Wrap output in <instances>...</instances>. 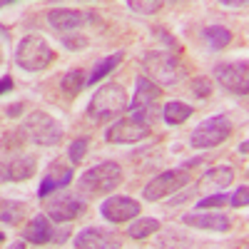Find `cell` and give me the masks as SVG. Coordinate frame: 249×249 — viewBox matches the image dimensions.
<instances>
[{
    "label": "cell",
    "mask_w": 249,
    "mask_h": 249,
    "mask_svg": "<svg viewBox=\"0 0 249 249\" xmlns=\"http://www.w3.org/2000/svg\"><path fill=\"white\" fill-rule=\"evenodd\" d=\"M127 92H124L122 85H117V82H110V85H102L92 100L88 102V117L92 122H107V120H115L120 117L124 110H127Z\"/></svg>",
    "instance_id": "cell-1"
},
{
    "label": "cell",
    "mask_w": 249,
    "mask_h": 249,
    "mask_svg": "<svg viewBox=\"0 0 249 249\" xmlns=\"http://www.w3.org/2000/svg\"><path fill=\"white\" fill-rule=\"evenodd\" d=\"M53 57H55L53 48L48 45V40L40 37V35H25L23 40H20L18 50H15V62L25 72H40V70H45L50 62H53Z\"/></svg>",
    "instance_id": "cell-2"
},
{
    "label": "cell",
    "mask_w": 249,
    "mask_h": 249,
    "mask_svg": "<svg viewBox=\"0 0 249 249\" xmlns=\"http://www.w3.org/2000/svg\"><path fill=\"white\" fill-rule=\"evenodd\" d=\"M122 182V167L117 162H100L80 175V190L88 195H110Z\"/></svg>",
    "instance_id": "cell-3"
},
{
    "label": "cell",
    "mask_w": 249,
    "mask_h": 249,
    "mask_svg": "<svg viewBox=\"0 0 249 249\" xmlns=\"http://www.w3.org/2000/svg\"><path fill=\"white\" fill-rule=\"evenodd\" d=\"M232 130H234V124H232V120L227 117V115L207 117L204 122H199L197 127L192 130L190 144H192V147H197V150H212V147H217V144L230 140Z\"/></svg>",
    "instance_id": "cell-4"
},
{
    "label": "cell",
    "mask_w": 249,
    "mask_h": 249,
    "mask_svg": "<svg viewBox=\"0 0 249 249\" xmlns=\"http://www.w3.org/2000/svg\"><path fill=\"white\" fill-rule=\"evenodd\" d=\"M23 130H25V135H28L35 144H40V147H55V144H60L62 135H65L62 124H60L53 115H48V112H43V110L30 112Z\"/></svg>",
    "instance_id": "cell-5"
},
{
    "label": "cell",
    "mask_w": 249,
    "mask_h": 249,
    "mask_svg": "<svg viewBox=\"0 0 249 249\" xmlns=\"http://www.w3.org/2000/svg\"><path fill=\"white\" fill-rule=\"evenodd\" d=\"M142 68L147 70V80H155V85H175L179 80V65H177V57L167 50H150L142 60Z\"/></svg>",
    "instance_id": "cell-6"
},
{
    "label": "cell",
    "mask_w": 249,
    "mask_h": 249,
    "mask_svg": "<svg viewBox=\"0 0 249 249\" xmlns=\"http://www.w3.org/2000/svg\"><path fill=\"white\" fill-rule=\"evenodd\" d=\"M190 184V172L187 167H177V170H164L160 172L155 179L147 182V187L142 190V197L147 202H160V199H167L175 192L184 190Z\"/></svg>",
    "instance_id": "cell-7"
},
{
    "label": "cell",
    "mask_w": 249,
    "mask_h": 249,
    "mask_svg": "<svg viewBox=\"0 0 249 249\" xmlns=\"http://www.w3.org/2000/svg\"><path fill=\"white\" fill-rule=\"evenodd\" d=\"M162 90L155 85L152 80L147 77H137V90H135V100H132V105H127L130 110V117L132 120H140L144 124H150V117L155 112V105H157V100H160Z\"/></svg>",
    "instance_id": "cell-8"
},
{
    "label": "cell",
    "mask_w": 249,
    "mask_h": 249,
    "mask_svg": "<svg viewBox=\"0 0 249 249\" xmlns=\"http://www.w3.org/2000/svg\"><path fill=\"white\" fill-rule=\"evenodd\" d=\"M150 137V124H144L132 117H122L115 124H110V130L105 132V140L112 144H135L140 140Z\"/></svg>",
    "instance_id": "cell-9"
},
{
    "label": "cell",
    "mask_w": 249,
    "mask_h": 249,
    "mask_svg": "<svg viewBox=\"0 0 249 249\" xmlns=\"http://www.w3.org/2000/svg\"><path fill=\"white\" fill-rule=\"evenodd\" d=\"M214 77L224 90L234 95H247L249 90V72H247V60L242 62H222L214 68Z\"/></svg>",
    "instance_id": "cell-10"
},
{
    "label": "cell",
    "mask_w": 249,
    "mask_h": 249,
    "mask_svg": "<svg viewBox=\"0 0 249 249\" xmlns=\"http://www.w3.org/2000/svg\"><path fill=\"white\" fill-rule=\"evenodd\" d=\"M100 214L105 217L112 224H122V222H130L135 217H140V202H135L132 197H107L105 202L100 204Z\"/></svg>",
    "instance_id": "cell-11"
},
{
    "label": "cell",
    "mask_w": 249,
    "mask_h": 249,
    "mask_svg": "<svg viewBox=\"0 0 249 249\" xmlns=\"http://www.w3.org/2000/svg\"><path fill=\"white\" fill-rule=\"evenodd\" d=\"M48 217L60 222V224H65V222H72L77 219L82 212H85V202L77 199V197H70V195H57L55 199L48 202Z\"/></svg>",
    "instance_id": "cell-12"
},
{
    "label": "cell",
    "mask_w": 249,
    "mask_h": 249,
    "mask_svg": "<svg viewBox=\"0 0 249 249\" xmlns=\"http://www.w3.org/2000/svg\"><path fill=\"white\" fill-rule=\"evenodd\" d=\"M75 249H122V239L117 234L88 227V230H80V234L75 237Z\"/></svg>",
    "instance_id": "cell-13"
},
{
    "label": "cell",
    "mask_w": 249,
    "mask_h": 249,
    "mask_svg": "<svg viewBox=\"0 0 249 249\" xmlns=\"http://www.w3.org/2000/svg\"><path fill=\"white\" fill-rule=\"evenodd\" d=\"M70 182H72V167H68V164H62V162H53L45 170V177L40 179L37 197H48V195L62 190V187H68Z\"/></svg>",
    "instance_id": "cell-14"
},
{
    "label": "cell",
    "mask_w": 249,
    "mask_h": 249,
    "mask_svg": "<svg viewBox=\"0 0 249 249\" xmlns=\"http://www.w3.org/2000/svg\"><path fill=\"white\" fill-rule=\"evenodd\" d=\"M48 23L57 33H72L88 23V13L85 10H75V8H53L48 13Z\"/></svg>",
    "instance_id": "cell-15"
},
{
    "label": "cell",
    "mask_w": 249,
    "mask_h": 249,
    "mask_svg": "<svg viewBox=\"0 0 249 249\" xmlns=\"http://www.w3.org/2000/svg\"><path fill=\"white\" fill-rule=\"evenodd\" d=\"M37 172V160L33 155H20L0 167V179L5 182H25Z\"/></svg>",
    "instance_id": "cell-16"
},
{
    "label": "cell",
    "mask_w": 249,
    "mask_h": 249,
    "mask_svg": "<svg viewBox=\"0 0 249 249\" xmlns=\"http://www.w3.org/2000/svg\"><path fill=\"white\" fill-rule=\"evenodd\" d=\"M182 222L195 230L204 232H230L232 230V219L227 214H214V212H197V214H184Z\"/></svg>",
    "instance_id": "cell-17"
},
{
    "label": "cell",
    "mask_w": 249,
    "mask_h": 249,
    "mask_svg": "<svg viewBox=\"0 0 249 249\" xmlns=\"http://www.w3.org/2000/svg\"><path fill=\"white\" fill-rule=\"evenodd\" d=\"M232 182H234V170L230 164H219V167H212L202 175L199 187H207V190H214V192H224Z\"/></svg>",
    "instance_id": "cell-18"
},
{
    "label": "cell",
    "mask_w": 249,
    "mask_h": 249,
    "mask_svg": "<svg viewBox=\"0 0 249 249\" xmlns=\"http://www.w3.org/2000/svg\"><path fill=\"white\" fill-rule=\"evenodd\" d=\"M23 239L33 244H48L53 239V224L45 214H35L23 230Z\"/></svg>",
    "instance_id": "cell-19"
},
{
    "label": "cell",
    "mask_w": 249,
    "mask_h": 249,
    "mask_svg": "<svg viewBox=\"0 0 249 249\" xmlns=\"http://www.w3.org/2000/svg\"><path fill=\"white\" fill-rule=\"evenodd\" d=\"M192 115H195V107L187 105V102H179V100H170L167 105H164V110H162V117H164V122H167L170 127H177V124L187 122Z\"/></svg>",
    "instance_id": "cell-20"
},
{
    "label": "cell",
    "mask_w": 249,
    "mask_h": 249,
    "mask_svg": "<svg viewBox=\"0 0 249 249\" xmlns=\"http://www.w3.org/2000/svg\"><path fill=\"white\" fill-rule=\"evenodd\" d=\"M157 230H162V224L157 219H152V217H135V222L127 227V237L130 239H147Z\"/></svg>",
    "instance_id": "cell-21"
},
{
    "label": "cell",
    "mask_w": 249,
    "mask_h": 249,
    "mask_svg": "<svg viewBox=\"0 0 249 249\" xmlns=\"http://www.w3.org/2000/svg\"><path fill=\"white\" fill-rule=\"evenodd\" d=\"M122 57H124V53L120 50V53H115V55H110V57H105V60H100L97 62V65H95V70L90 72V77L85 80L88 82V85H97V82L102 80V77H105V75H110L117 65H120V62H122Z\"/></svg>",
    "instance_id": "cell-22"
},
{
    "label": "cell",
    "mask_w": 249,
    "mask_h": 249,
    "mask_svg": "<svg viewBox=\"0 0 249 249\" xmlns=\"http://www.w3.org/2000/svg\"><path fill=\"white\" fill-rule=\"evenodd\" d=\"M25 214V202L15 199H0V222L3 224H18Z\"/></svg>",
    "instance_id": "cell-23"
},
{
    "label": "cell",
    "mask_w": 249,
    "mask_h": 249,
    "mask_svg": "<svg viewBox=\"0 0 249 249\" xmlns=\"http://www.w3.org/2000/svg\"><path fill=\"white\" fill-rule=\"evenodd\" d=\"M204 40H207V45H210V50H224L227 45L232 43V33L222 28V25H212V28H207L204 33Z\"/></svg>",
    "instance_id": "cell-24"
},
{
    "label": "cell",
    "mask_w": 249,
    "mask_h": 249,
    "mask_svg": "<svg viewBox=\"0 0 249 249\" xmlns=\"http://www.w3.org/2000/svg\"><path fill=\"white\" fill-rule=\"evenodd\" d=\"M88 85V82H85V75H82V70H68L65 75H62V90H65L70 97L72 95H77L82 88H85Z\"/></svg>",
    "instance_id": "cell-25"
},
{
    "label": "cell",
    "mask_w": 249,
    "mask_h": 249,
    "mask_svg": "<svg viewBox=\"0 0 249 249\" xmlns=\"http://www.w3.org/2000/svg\"><path fill=\"white\" fill-rule=\"evenodd\" d=\"M127 8L135 13H142V15H152V13L162 10V3L160 0H130Z\"/></svg>",
    "instance_id": "cell-26"
},
{
    "label": "cell",
    "mask_w": 249,
    "mask_h": 249,
    "mask_svg": "<svg viewBox=\"0 0 249 249\" xmlns=\"http://www.w3.org/2000/svg\"><path fill=\"white\" fill-rule=\"evenodd\" d=\"M88 137H77V140H72V144H70V150H68V155H70V162H75V164H80L82 160H85V155H88Z\"/></svg>",
    "instance_id": "cell-27"
},
{
    "label": "cell",
    "mask_w": 249,
    "mask_h": 249,
    "mask_svg": "<svg viewBox=\"0 0 249 249\" xmlns=\"http://www.w3.org/2000/svg\"><path fill=\"white\" fill-rule=\"evenodd\" d=\"M227 202H230V197H227L224 192H212L210 197H204V199L197 202V210H212V207H222Z\"/></svg>",
    "instance_id": "cell-28"
},
{
    "label": "cell",
    "mask_w": 249,
    "mask_h": 249,
    "mask_svg": "<svg viewBox=\"0 0 249 249\" xmlns=\"http://www.w3.org/2000/svg\"><path fill=\"white\" fill-rule=\"evenodd\" d=\"M192 95L195 97H210L212 95V80L210 77H197V80H192Z\"/></svg>",
    "instance_id": "cell-29"
},
{
    "label": "cell",
    "mask_w": 249,
    "mask_h": 249,
    "mask_svg": "<svg viewBox=\"0 0 249 249\" xmlns=\"http://www.w3.org/2000/svg\"><path fill=\"white\" fill-rule=\"evenodd\" d=\"M232 207H237V210H244L247 207V202H249V187L247 184H242L239 190H234V195H232Z\"/></svg>",
    "instance_id": "cell-30"
},
{
    "label": "cell",
    "mask_w": 249,
    "mask_h": 249,
    "mask_svg": "<svg viewBox=\"0 0 249 249\" xmlns=\"http://www.w3.org/2000/svg\"><path fill=\"white\" fill-rule=\"evenodd\" d=\"M65 45H68L70 50H77V48H85L88 40H85V37H65Z\"/></svg>",
    "instance_id": "cell-31"
},
{
    "label": "cell",
    "mask_w": 249,
    "mask_h": 249,
    "mask_svg": "<svg viewBox=\"0 0 249 249\" xmlns=\"http://www.w3.org/2000/svg\"><path fill=\"white\" fill-rule=\"evenodd\" d=\"M10 90H13V77H10V75L0 77V95H5V92H10Z\"/></svg>",
    "instance_id": "cell-32"
},
{
    "label": "cell",
    "mask_w": 249,
    "mask_h": 249,
    "mask_svg": "<svg viewBox=\"0 0 249 249\" xmlns=\"http://www.w3.org/2000/svg\"><path fill=\"white\" fill-rule=\"evenodd\" d=\"M68 237H70V232H68V230H62V232H55V230H53V239H50V242H57V244H62V242H65Z\"/></svg>",
    "instance_id": "cell-33"
},
{
    "label": "cell",
    "mask_w": 249,
    "mask_h": 249,
    "mask_svg": "<svg viewBox=\"0 0 249 249\" xmlns=\"http://www.w3.org/2000/svg\"><path fill=\"white\" fill-rule=\"evenodd\" d=\"M20 112H23V102H15V105L8 107V115H10V117H15V115H20Z\"/></svg>",
    "instance_id": "cell-34"
},
{
    "label": "cell",
    "mask_w": 249,
    "mask_h": 249,
    "mask_svg": "<svg viewBox=\"0 0 249 249\" xmlns=\"http://www.w3.org/2000/svg\"><path fill=\"white\" fill-rule=\"evenodd\" d=\"M8 249H28V244H25V239H18V242H13Z\"/></svg>",
    "instance_id": "cell-35"
},
{
    "label": "cell",
    "mask_w": 249,
    "mask_h": 249,
    "mask_svg": "<svg viewBox=\"0 0 249 249\" xmlns=\"http://www.w3.org/2000/svg\"><path fill=\"white\" fill-rule=\"evenodd\" d=\"M222 5H227V8H247L244 0H242V3H230V0H222Z\"/></svg>",
    "instance_id": "cell-36"
},
{
    "label": "cell",
    "mask_w": 249,
    "mask_h": 249,
    "mask_svg": "<svg viewBox=\"0 0 249 249\" xmlns=\"http://www.w3.org/2000/svg\"><path fill=\"white\" fill-rule=\"evenodd\" d=\"M247 147H249V142L242 140V144H239V155H247Z\"/></svg>",
    "instance_id": "cell-37"
},
{
    "label": "cell",
    "mask_w": 249,
    "mask_h": 249,
    "mask_svg": "<svg viewBox=\"0 0 249 249\" xmlns=\"http://www.w3.org/2000/svg\"><path fill=\"white\" fill-rule=\"evenodd\" d=\"M5 5H13V0H0V10H3Z\"/></svg>",
    "instance_id": "cell-38"
},
{
    "label": "cell",
    "mask_w": 249,
    "mask_h": 249,
    "mask_svg": "<svg viewBox=\"0 0 249 249\" xmlns=\"http://www.w3.org/2000/svg\"><path fill=\"white\" fill-rule=\"evenodd\" d=\"M5 242V234H3V230H0V244H3Z\"/></svg>",
    "instance_id": "cell-39"
},
{
    "label": "cell",
    "mask_w": 249,
    "mask_h": 249,
    "mask_svg": "<svg viewBox=\"0 0 249 249\" xmlns=\"http://www.w3.org/2000/svg\"><path fill=\"white\" fill-rule=\"evenodd\" d=\"M0 30H3V33H5V28H3V25H0Z\"/></svg>",
    "instance_id": "cell-40"
},
{
    "label": "cell",
    "mask_w": 249,
    "mask_h": 249,
    "mask_svg": "<svg viewBox=\"0 0 249 249\" xmlns=\"http://www.w3.org/2000/svg\"><path fill=\"white\" fill-rule=\"evenodd\" d=\"M0 60H3V53H0Z\"/></svg>",
    "instance_id": "cell-41"
}]
</instances>
